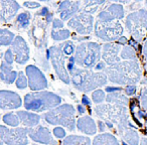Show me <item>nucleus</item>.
<instances>
[{"label":"nucleus","mask_w":147,"mask_h":145,"mask_svg":"<svg viewBox=\"0 0 147 145\" xmlns=\"http://www.w3.org/2000/svg\"><path fill=\"white\" fill-rule=\"evenodd\" d=\"M74 63L75 57L69 59V63L67 65L69 73L71 75V83L74 87L79 91L83 92H90L94 89L103 87L107 83V76L104 73H94L92 71L85 69L76 67Z\"/></svg>","instance_id":"1"},{"label":"nucleus","mask_w":147,"mask_h":145,"mask_svg":"<svg viewBox=\"0 0 147 145\" xmlns=\"http://www.w3.org/2000/svg\"><path fill=\"white\" fill-rule=\"evenodd\" d=\"M107 78L110 82L118 85L131 86L140 81L141 71L138 61H123L109 65L104 69Z\"/></svg>","instance_id":"2"},{"label":"nucleus","mask_w":147,"mask_h":145,"mask_svg":"<svg viewBox=\"0 0 147 145\" xmlns=\"http://www.w3.org/2000/svg\"><path fill=\"white\" fill-rule=\"evenodd\" d=\"M61 99L57 95L47 91L36 93H29L24 98V107L27 110L34 112H42L45 110H53L59 107Z\"/></svg>","instance_id":"3"},{"label":"nucleus","mask_w":147,"mask_h":145,"mask_svg":"<svg viewBox=\"0 0 147 145\" xmlns=\"http://www.w3.org/2000/svg\"><path fill=\"white\" fill-rule=\"evenodd\" d=\"M95 113L101 119H104L105 122L109 121L117 125L118 128L126 126H133L129 121L128 109L125 106H119L114 104L98 105L95 107Z\"/></svg>","instance_id":"4"},{"label":"nucleus","mask_w":147,"mask_h":145,"mask_svg":"<svg viewBox=\"0 0 147 145\" xmlns=\"http://www.w3.org/2000/svg\"><path fill=\"white\" fill-rule=\"evenodd\" d=\"M101 59V47L96 42H84L77 47L75 61L85 69H93Z\"/></svg>","instance_id":"5"},{"label":"nucleus","mask_w":147,"mask_h":145,"mask_svg":"<svg viewBox=\"0 0 147 145\" xmlns=\"http://www.w3.org/2000/svg\"><path fill=\"white\" fill-rule=\"evenodd\" d=\"M45 119L51 125H63L69 130L75 129V108L71 105H61L45 114Z\"/></svg>","instance_id":"6"},{"label":"nucleus","mask_w":147,"mask_h":145,"mask_svg":"<svg viewBox=\"0 0 147 145\" xmlns=\"http://www.w3.org/2000/svg\"><path fill=\"white\" fill-rule=\"evenodd\" d=\"M126 27L136 41H141L147 35V10L140 9L127 16Z\"/></svg>","instance_id":"7"},{"label":"nucleus","mask_w":147,"mask_h":145,"mask_svg":"<svg viewBox=\"0 0 147 145\" xmlns=\"http://www.w3.org/2000/svg\"><path fill=\"white\" fill-rule=\"evenodd\" d=\"M95 33L99 38L106 41H114L121 37L123 27L119 21L103 22L97 20L95 24Z\"/></svg>","instance_id":"8"},{"label":"nucleus","mask_w":147,"mask_h":145,"mask_svg":"<svg viewBox=\"0 0 147 145\" xmlns=\"http://www.w3.org/2000/svg\"><path fill=\"white\" fill-rule=\"evenodd\" d=\"M1 143L7 145H26L28 144V129L15 128L8 129L4 126H0Z\"/></svg>","instance_id":"9"},{"label":"nucleus","mask_w":147,"mask_h":145,"mask_svg":"<svg viewBox=\"0 0 147 145\" xmlns=\"http://www.w3.org/2000/svg\"><path fill=\"white\" fill-rule=\"evenodd\" d=\"M49 53L51 55V63L59 78L65 84H69L71 79L65 67V53H63L61 49L59 47H51Z\"/></svg>","instance_id":"10"},{"label":"nucleus","mask_w":147,"mask_h":145,"mask_svg":"<svg viewBox=\"0 0 147 145\" xmlns=\"http://www.w3.org/2000/svg\"><path fill=\"white\" fill-rule=\"evenodd\" d=\"M93 22L94 18L88 13L81 12L75 15L71 20L69 21L67 25L69 28L74 29L78 34L86 35L90 34L93 30Z\"/></svg>","instance_id":"11"},{"label":"nucleus","mask_w":147,"mask_h":145,"mask_svg":"<svg viewBox=\"0 0 147 145\" xmlns=\"http://www.w3.org/2000/svg\"><path fill=\"white\" fill-rule=\"evenodd\" d=\"M25 71L28 77V85L31 90L38 91L47 87V79L40 71V69H37L35 65H27Z\"/></svg>","instance_id":"12"},{"label":"nucleus","mask_w":147,"mask_h":145,"mask_svg":"<svg viewBox=\"0 0 147 145\" xmlns=\"http://www.w3.org/2000/svg\"><path fill=\"white\" fill-rule=\"evenodd\" d=\"M11 49H12L13 53L15 57V61L17 63H26L29 59V49L27 47L26 42L21 36H16L14 41L12 42L11 45Z\"/></svg>","instance_id":"13"},{"label":"nucleus","mask_w":147,"mask_h":145,"mask_svg":"<svg viewBox=\"0 0 147 145\" xmlns=\"http://www.w3.org/2000/svg\"><path fill=\"white\" fill-rule=\"evenodd\" d=\"M28 135L33 141L45 145H57V141L51 137L49 129L43 126L28 129Z\"/></svg>","instance_id":"14"},{"label":"nucleus","mask_w":147,"mask_h":145,"mask_svg":"<svg viewBox=\"0 0 147 145\" xmlns=\"http://www.w3.org/2000/svg\"><path fill=\"white\" fill-rule=\"evenodd\" d=\"M21 106V99L16 93L2 90L0 92V107L2 110H11Z\"/></svg>","instance_id":"15"},{"label":"nucleus","mask_w":147,"mask_h":145,"mask_svg":"<svg viewBox=\"0 0 147 145\" xmlns=\"http://www.w3.org/2000/svg\"><path fill=\"white\" fill-rule=\"evenodd\" d=\"M121 51V47L118 43H106L103 45V53L102 57L107 65H113L115 63L121 61V59L119 57V53Z\"/></svg>","instance_id":"16"},{"label":"nucleus","mask_w":147,"mask_h":145,"mask_svg":"<svg viewBox=\"0 0 147 145\" xmlns=\"http://www.w3.org/2000/svg\"><path fill=\"white\" fill-rule=\"evenodd\" d=\"M0 3H1V12H0L1 21L2 22L10 21L18 11V3L12 0H1Z\"/></svg>","instance_id":"17"},{"label":"nucleus","mask_w":147,"mask_h":145,"mask_svg":"<svg viewBox=\"0 0 147 145\" xmlns=\"http://www.w3.org/2000/svg\"><path fill=\"white\" fill-rule=\"evenodd\" d=\"M80 1H63L61 2L59 6V13L61 20H67L71 17H74L80 9Z\"/></svg>","instance_id":"18"},{"label":"nucleus","mask_w":147,"mask_h":145,"mask_svg":"<svg viewBox=\"0 0 147 145\" xmlns=\"http://www.w3.org/2000/svg\"><path fill=\"white\" fill-rule=\"evenodd\" d=\"M134 126H126L118 128V133L126 141L129 145H138L139 143V135L135 130H133Z\"/></svg>","instance_id":"19"},{"label":"nucleus","mask_w":147,"mask_h":145,"mask_svg":"<svg viewBox=\"0 0 147 145\" xmlns=\"http://www.w3.org/2000/svg\"><path fill=\"white\" fill-rule=\"evenodd\" d=\"M77 127L81 132L85 134L94 135L97 132V126L94 120L89 116H84L80 118L77 122Z\"/></svg>","instance_id":"20"},{"label":"nucleus","mask_w":147,"mask_h":145,"mask_svg":"<svg viewBox=\"0 0 147 145\" xmlns=\"http://www.w3.org/2000/svg\"><path fill=\"white\" fill-rule=\"evenodd\" d=\"M17 116L19 117V120L24 126L27 127H33L38 124L40 120V116L34 113H28L24 111H19L17 112Z\"/></svg>","instance_id":"21"},{"label":"nucleus","mask_w":147,"mask_h":145,"mask_svg":"<svg viewBox=\"0 0 147 145\" xmlns=\"http://www.w3.org/2000/svg\"><path fill=\"white\" fill-rule=\"evenodd\" d=\"M93 145H119V143L112 134L102 133L95 137Z\"/></svg>","instance_id":"22"},{"label":"nucleus","mask_w":147,"mask_h":145,"mask_svg":"<svg viewBox=\"0 0 147 145\" xmlns=\"http://www.w3.org/2000/svg\"><path fill=\"white\" fill-rule=\"evenodd\" d=\"M63 145H91V140L89 137L71 135L63 140Z\"/></svg>","instance_id":"23"},{"label":"nucleus","mask_w":147,"mask_h":145,"mask_svg":"<svg viewBox=\"0 0 147 145\" xmlns=\"http://www.w3.org/2000/svg\"><path fill=\"white\" fill-rule=\"evenodd\" d=\"M106 101L109 103H112L114 105H119V106H125V107L129 103L128 98L118 92L108 94V96L106 97Z\"/></svg>","instance_id":"24"},{"label":"nucleus","mask_w":147,"mask_h":145,"mask_svg":"<svg viewBox=\"0 0 147 145\" xmlns=\"http://www.w3.org/2000/svg\"><path fill=\"white\" fill-rule=\"evenodd\" d=\"M14 39V34L8 29H1L0 30V45H12Z\"/></svg>","instance_id":"25"},{"label":"nucleus","mask_w":147,"mask_h":145,"mask_svg":"<svg viewBox=\"0 0 147 145\" xmlns=\"http://www.w3.org/2000/svg\"><path fill=\"white\" fill-rule=\"evenodd\" d=\"M107 11L112 15L114 19H121L124 17V9L120 4H117V3L111 4L107 8Z\"/></svg>","instance_id":"26"},{"label":"nucleus","mask_w":147,"mask_h":145,"mask_svg":"<svg viewBox=\"0 0 147 145\" xmlns=\"http://www.w3.org/2000/svg\"><path fill=\"white\" fill-rule=\"evenodd\" d=\"M121 59H125V61H137V55L136 51L132 47H125L121 51Z\"/></svg>","instance_id":"27"},{"label":"nucleus","mask_w":147,"mask_h":145,"mask_svg":"<svg viewBox=\"0 0 147 145\" xmlns=\"http://www.w3.org/2000/svg\"><path fill=\"white\" fill-rule=\"evenodd\" d=\"M30 21V14L28 12H22L16 17V23L19 28H26Z\"/></svg>","instance_id":"28"},{"label":"nucleus","mask_w":147,"mask_h":145,"mask_svg":"<svg viewBox=\"0 0 147 145\" xmlns=\"http://www.w3.org/2000/svg\"><path fill=\"white\" fill-rule=\"evenodd\" d=\"M69 36H71V33L67 29H57V30L53 29L51 31V37L53 40H65Z\"/></svg>","instance_id":"29"},{"label":"nucleus","mask_w":147,"mask_h":145,"mask_svg":"<svg viewBox=\"0 0 147 145\" xmlns=\"http://www.w3.org/2000/svg\"><path fill=\"white\" fill-rule=\"evenodd\" d=\"M3 121H4L5 124L9 125V126H18V124L20 123L19 120V117L17 115L13 114V113H8V114H5L3 116Z\"/></svg>","instance_id":"30"},{"label":"nucleus","mask_w":147,"mask_h":145,"mask_svg":"<svg viewBox=\"0 0 147 145\" xmlns=\"http://www.w3.org/2000/svg\"><path fill=\"white\" fill-rule=\"evenodd\" d=\"M104 1H87L85 3V6L83 8V12L84 13H93L98 9V5L99 4H103Z\"/></svg>","instance_id":"31"},{"label":"nucleus","mask_w":147,"mask_h":145,"mask_svg":"<svg viewBox=\"0 0 147 145\" xmlns=\"http://www.w3.org/2000/svg\"><path fill=\"white\" fill-rule=\"evenodd\" d=\"M65 55H71L75 51V45L71 41H65V43L59 45Z\"/></svg>","instance_id":"32"},{"label":"nucleus","mask_w":147,"mask_h":145,"mask_svg":"<svg viewBox=\"0 0 147 145\" xmlns=\"http://www.w3.org/2000/svg\"><path fill=\"white\" fill-rule=\"evenodd\" d=\"M28 85V81L26 80L24 74L22 71H19L18 73V78L16 80V87L18 89H24L26 88V86Z\"/></svg>","instance_id":"33"},{"label":"nucleus","mask_w":147,"mask_h":145,"mask_svg":"<svg viewBox=\"0 0 147 145\" xmlns=\"http://www.w3.org/2000/svg\"><path fill=\"white\" fill-rule=\"evenodd\" d=\"M16 76H17L16 71H12L11 73H9L8 75H0V78H1V80H2L3 82L6 83V84H12L15 81V79H16Z\"/></svg>","instance_id":"34"},{"label":"nucleus","mask_w":147,"mask_h":145,"mask_svg":"<svg viewBox=\"0 0 147 145\" xmlns=\"http://www.w3.org/2000/svg\"><path fill=\"white\" fill-rule=\"evenodd\" d=\"M92 98H93V101H94L95 103L99 104V103H102L103 101L105 100V94L102 90H97L93 93Z\"/></svg>","instance_id":"35"},{"label":"nucleus","mask_w":147,"mask_h":145,"mask_svg":"<svg viewBox=\"0 0 147 145\" xmlns=\"http://www.w3.org/2000/svg\"><path fill=\"white\" fill-rule=\"evenodd\" d=\"M4 59H5V61H6L8 65H11V63H12L13 61H15V57H14V53H13L12 49H8L6 51H5Z\"/></svg>","instance_id":"36"},{"label":"nucleus","mask_w":147,"mask_h":145,"mask_svg":"<svg viewBox=\"0 0 147 145\" xmlns=\"http://www.w3.org/2000/svg\"><path fill=\"white\" fill-rule=\"evenodd\" d=\"M0 69H1V73L0 75H8L9 73L12 71V67L8 63H1V67H0Z\"/></svg>","instance_id":"37"},{"label":"nucleus","mask_w":147,"mask_h":145,"mask_svg":"<svg viewBox=\"0 0 147 145\" xmlns=\"http://www.w3.org/2000/svg\"><path fill=\"white\" fill-rule=\"evenodd\" d=\"M141 105L147 111V87H145L141 92Z\"/></svg>","instance_id":"38"},{"label":"nucleus","mask_w":147,"mask_h":145,"mask_svg":"<svg viewBox=\"0 0 147 145\" xmlns=\"http://www.w3.org/2000/svg\"><path fill=\"white\" fill-rule=\"evenodd\" d=\"M53 134H55L57 138H63V137L65 136V131L63 130V128H61V127H55V128L53 129Z\"/></svg>","instance_id":"39"},{"label":"nucleus","mask_w":147,"mask_h":145,"mask_svg":"<svg viewBox=\"0 0 147 145\" xmlns=\"http://www.w3.org/2000/svg\"><path fill=\"white\" fill-rule=\"evenodd\" d=\"M63 27V22L61 19H53V29H61Z\"/></svg>","instance_id":"40"},{"label":"nucleus","mask_w":147,"mask_h":145,"mask_svg":"<svg viewBox=\"0 0 147 145\" xmlns=\"http://www.w3.org/2000/svg\"><path fill=\"white\" fill-rule=\"evenodd\" d=\"M125 92H126V94L129 95V96H132V95H134L135 93H136V87H135V85L127 86L126 88H125Z\"/></svg>","instance_id":"41"},{"label":"nucleus","mask_w":147,"mask_h":145,"mask_svg":"<svg viewBox=\"0 0 147 145\" xmlns=\"http://www.w3.org/2000/svg\"><path fill=\"white\" fill-rule=\"evenodd\" d=\"M23 5L25 7H27V8H38L40 6V4L37 2H24Z\"/></svg>","instance_id":"42"},{"label":"nucleus","mask_w":147,"mask_h":145,"mask_svg":"<svg viewBox=\"0 0 147 145\" xmlns=\"http://www.w3.org/2000/svg\"><path fill=\"white\" fill-rule=\"evenodd\" d=\"M82 105L83 106H87V105H91V101L90 99L87 96H83L82 98Z\"/></svg>","instance_id":"43"},{"label":"nucleus","mask_w":147,"mask_h":145,"mask_svg":"<svg viewBox=\"0 0 147 145\" xmlns=\"http://www.w3.org/2000/svg\"><path fill=\"white\" fill-rule=\"evenodd\" d=\"M105 90H106L107 92H109V94H110V93L119 92V91H121V88H112V87H108V88H106Z\"/></svg>","instance_id":"44"},{"label":"nucleus","mask_w":147,"mask_h":145,"mask_svg":"<svg viewBox=\"0 0 147 145\" xmlns=\"http://www.w3.org/2000/svg\"><path fill=\"white\" fill-rule=\"evenodd\" d=\"M95 69H97V71H104L106 67H105V63H99L98 65L95 67Z\"/></svg>","instance_id":"45"},{"label":"nucleus","mask_w":147,"mask_h":145,"mask_svg":"<svg viewBox=\"0 0 147 145\" xmlns=\"http://www.w3.org/2000/svg\"><path fill=\"white\" fill-rule=\"evenodd\" d=\"M127 42H128V40H127V38L124 36L120 37V38L118 39V43H121V45H125V43H127Z\"/></svg>","instance_id":"46"},{"label":"nucleus","mask_w":147,"mask_h":145,"mask_svg":"<svg viewBox=\"0 0 147 145\" xmlns=\"http://www.w3.org/2000/svg\"><path fill=\"white\" fill-rule=\"evenodd\" d=\"M143 55H144V57L147 59V40L145 41L144 45H143Z\"/></svg>","instance_id":"47"},{"label":"nucleus","mask_w":147,"mask_h":145,"mask_svg":"<svg viewBox=\"0 0 147 145\" xmlns=\"http://www.w3.org/2000/svg\"><path fill=\"white\" fill-rule=\"evenodd\" d=\"M98 126H99V130H100V131H104L105 124L102 122V121H99V122H98Z\"/></svg>","instance_id":"48"},{"label":"nucleus","mask_w":147,"mask_h":145,"mask_svg":"<svg viewBox=\"0 0 147 145\" xmlns=\"http://www.w3.org/2000/svg\"><path fill=\"white\" fill-rule=\"evenodd\" d=\"M49 9L47 8V7H45V8H42V10L40 11V15H49Z\"/></svg>","instance_id":"49"},{"label":"nucleus","mask_w":147,"mask_h":145,"mask_svg":"<svg viewBox=\"0 0 147 145\" xmlns=\"http://www.w3.org/2000/svg\"><path fill=\"white\" fill-rule=\"evenodd\" d=\"M140 145H147V137H142Z\"/></svg>","instance_id":"50"},{"label":"nucleus","mask_w":147,"mask_h":145,"mask_svg":"<svg viewBox=\"0 0 147 145\" xmlns=\"http://www.w3.org/2000/svg\"><path fill=\"white\" fill-rule=\"evenodd\" d=\"M78 110H79V112H80V113H85V109H84V107H83V105H79Z\"/></svg>","instance_id":"51"},{"label":"nucleus","mask_w":147,"mask_h":145,"mask_svg":"<svg viewBox=\"0 0 147 145\" xmlns=\"http://www.w3.org/2000/svg\"><path fill=\"white\" fill-rule=\"evenodd\" d=\"M106 125L108 126V128H113V123H111V122H109V121H106Z\"/></svg>","instance_id":"52"},{"label":"nucleus","mask_w":147,"mask_h":145,"mask_svg":"<svg viewBox=\"0 0 147 145\" xmlns=\"http://www.w3.org/2000/svg\"><path fill=\"white\" fill-rule=\"evenodd\" d=\"M47 19L49 21H51V14L47 15Z\"/></svg>","instance_id":"53"},{"label":"nucleus","mask_w":147,"mask_h":145,"mask_svg":"<svg viewBox=\"0 0 147 145\" xmlns=\"http://www.w3.org/2000/svg\"><path fill=\"white\" fill-rule=\"evenodd\" d=\"M145 69H146V71H147V63L145 65Z\"/></svg>","instance_id":"54"},{"label":"nucleus","mask_w":147,"mask_h":145,"mask_svg":"<svg viewBox=\"0 0 147 145\" xmlns=\"http://www.w3.org/2000/svg\"><path fill=\"white\" fill-rule=\"evenodd\" d=\"M123 145H127V144H126V143H125V142H123Z\"/></svg>","instance_id":"55"},{"label":"nucleus","mask_w":147,"mask_h":145,"mask_svg":"<svg viewBox=\"0 0 147 145\" xmlns=\"http://www.w3.org/2000/svg\"><path fill=\"white\" fill-rule=\"evenodd\" d=\"M145 4H146V5H147V1H146V2H145Z\"/></svg>","instance_id":"56"}]
</instances>
